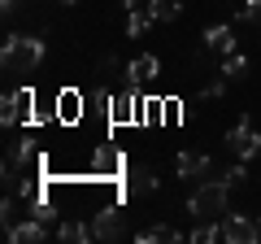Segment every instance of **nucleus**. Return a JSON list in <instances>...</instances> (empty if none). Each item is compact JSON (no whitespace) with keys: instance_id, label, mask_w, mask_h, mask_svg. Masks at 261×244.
Listing matches in <instances>:
<instances>
[{"instance_id":"nucleus-2","label":"nucleus","mask_w":261,"mask_h":244,"mask_svg":"<svg viewBox=\"0 0 261 244\" xmlns=\"http://www.w3.org/2000/svg\"><path fill=\"white\" fill-rule=\"evenodd\" d=\"M226 201H231V183H200V188L187 197V209H192L196 223H222L231 209H226Z\"/></svg>"},{"instance_id":"nucleus-4","label":"nucleus","mask_w":261,"mask_h":244,"mask_svg":"<svg viewBox=\"0 0 261 244\" xmlns=\"http://www.w3.org/2000/svg\"><path fill=\"white\" fill-rule=\"evenodd\" d=\"M222 240H231V244H261V231H257V223H252L248 214H226L222 218Z\"/></svg>"},{"instance_id":"nucleus-13","label":"nucleus","mask_w":261,"mask_h":244,"mask_svg":"<svg viewBox=\"0 0 261 244\" xmlns=\"http://www.w3.org/2000/svg\"><path fill=\"white\" fill-rule=\"evenodd\" d=\"M57 240H65V244H87L92 240V223H57Z\"/></svg>"},{"instance_id":"nucleus-9","label":"nucleus","mask_w":261,"mask_h":244,"mask_svg":"<svg viewBox=\"0 0 261 244\" xmlns=\"http://www.w3.org/2000/svg\"><path fill=\"white\" fill-rule=\"evenodd\" d=\"M48 235H53V231H48V223H39L35 214H31L27 223H18V227H9V240H13V244H44Z\"/></svg>"},{"instance_id":"nucleus-6","label":"nucleus","mask_w":261,"mask_h":244,"mask_svg":"<svg viewBox=\"0 0 261 244\" xmlns=\"http://www.w3.org/2000/svg\"><path fill=\"white\" fill-rule=\"evenodd\" d=\"M157 57L152 53H140V57H130L126 61V87H148L152 79H157Z\"/></svg>"},{"instance_id":"nucleus-3","label":"nucleus","mask_w":261,"mask_h":244,"mask_svg":"<svg viewBox=\"0 0 261 244\" xmlns=\"http://www.w3.org/2000/svg\"><path fill=\"white\" fill-rule=\"evenodd\" d=\"M226 149L235 153V161H252L261 153V135L252 131V118H240L231 131H226Z\"/></svg>"},{"instance_id":"nucleus-28","label":"nucleus","mask_w":261,"mask_h":244,"mask_svg":"<svg viewBox=\"0 0 261 244\" xmlns=\"http://www.w3.org/2000/svg\"><path fill=\"white\" fill-rule=\"evenodd\" d=\"M257 231H261V218H257Z\"/></svg>"},{"instance_id":"nucleus-27","label":"nucleus","mask_w":261,"mask_h":244,"mask_svg":"<svg viewBox=\"0 0 261 244\" xmlns=\"http://www.w3.org/2000/svg\"><path fill=\"white\" fill-rule=\"evenodd\" d=\"M57 5H79V0H57Z\"/></svg>"},{"instance_id":"nucleus-16","label":"nucleus","mask_w":261,"mask_h":244,"mask_svg":"<svg viewBox=\"0 0 261 244\" xmlns=\"http://www.w3.org/2000/svg\"><path fill=\"white\" fill-rule=\"evenodd\" d=\"M222 75L231 79V83H240V79H248V57L235 48V53H226L222 57Z\"/></svg>"},{"instance_id":"nucleus-14","label":"nucleus","mask_w":261,"mask_h":244,"mask_svg":"<svg viewBox=\"0 0 261 244\" xmlns=\"http://www.w3.org/2000/svg\"><path fill=\"white\" fill-rule=\"evenodd\" d=\"M144 9H148L152 22H174L178 13H183V0H148Z\"/></svg>"},{"instance_id":"nucleus-20","label":"nucleus","mask_w":261,"mask_h":244,"mask_svg":"<svg viewBox=\"0 0 261 244\" xmlns=\"http://www.w3.org/2000/svg\"><path fill=\"white\" fill-rule=\"evenodd\" d=\"M79 105H83V96H79V92H65L61 101H57V109H61L65 122H74V118H79Z\"/></svg>"},{"instance_id":"nucleus-8","label":"nucleus","mask_w":261,"mask_h":244,"mask_svg":"<svg viewBox=\"0 0 261 244\" xmlns=\"http://www.w3.org/2000/svg\"><path fill=\"white\" fill-rule=\"evenodd\" d=\"M126 122H140V96H135V87L113 96V127H126Z\"/></svg>"},{"instance_id":"nucleus-12","label":"nucleus","mask_w":261,"mask_h":244,"mask_svg":"<svg viewBox=\"0 0 261 244\" xmlns=\"http://www.w3.org/2000/svg\"><path fill=\"white\" fill-rule=\"evenodd\" d=\"M205 48H214V53H235V31L226 27V22H218V27H209L205 31Z\"/></svg>"},{"instance_id":"nucleus-22","label":"nucleus","mask_w":261,"mask_h":244,"mask_svg":"<svg viewBox=\"0 0 261 244\" xmlns=\"http://www.w3.org/2000/svg\"><path fill=\"white\" fill-rule=\"evenodd\" d=\"M226 83H231V79H226V75H222V79H214V83H209V87H205V92H200V96H205V101H218V96L226 92Z\"/></svg>"},{"instance_id":"nucleus-23","label":"nucleus","mask_w":261,"mask_h":244,"mask_svg":"<svg viewBox=\"0 0 261 244\" xmlns=\"http://www.w3.org/2000/svg\"><path fill=\"white\" fill-rule=\"evenodd\" d=\"M244 22L261 27V0H248V5H244Z\"/></svg>"},{"instance_id":"nucleus-21","label":"nucleus","mask_w":261,"mask_h":244,"mask_svg":"<svg viewBox=\"0 0 261 244\" xmlns=\"http://www.w3.org/2000/svg\"><path fill=\"white\" fill-rule=\"evenodd\" d=\"M31 214H35L39 223H53V218H57V209L48 205V201H35V205H31Z\"/></svg>"},{"instance_id":"nucleus-10","label":"nucleus","mask_w":261,"mask_h":244,"mask_svg":"<svg viewBox=\"0 0 261 244\" xmlns=\"http://www.w3.org/2000/svg\"><path fill=\"white\" fill-rule=\"evenodd\" d=\"M157 188H161V179L152 175L148 166H130V175H126V192L130 197H152Z\"/></svg>"},{"instance_id":"nucleus-18","label":"nucleus","mask_w":261,"mask_h":244,"mask_svg":"<svg viewBox=\"0 0 261 244\" xmlns=\"http://www.w3.org/2000/svg\"><path fill=\"white\" fill-rule=\"evenodd\" d=\"M0 122H5V127L22 122V101H18V92H5V101H0Z\"/></svg>"},{"instance_id":"nucleus-24","label":"nucleus","mask_w":261,"mask_h":244,"mask_svg":"<svg viewBox=\"0 0 261 244\" xmlns=\"http://www.w3.org/2000/svg\"><path fill=\"white\" fill-rule=\"evenodd\" d=\"M226 183H231V188H240V183H244V179H248V170H244V161H240V166H231V170H226Z\"/></svg>"},{"instance_id":"nucleus-19","label":"nucleus","mask_w":261,"mask_h":244,"mask_svg":"<svg viewBox=\"0 0 261 244\" xmlns=\"http://www.w3.org/2000/svg\"><path fill=\"white\" fill-rule=\"evenodd\" d=\"M192 244H214V240H222V223H196V231L187 235Z\"/></svg>"},{"instance_id":"nucleus-26","label":"nucleus","mask_w":261,"mask_h":244,"mask_svg":"<svg viewBox=\"0 0 261 244\" xmlns=\"http://www.w3.org/2000/svg\"><path fill=\"white\" fill-rule=\"evenodd\" d=\"M122 5H126V9H144V5H148V0H122Z\"/></svg>"},{"instance_id":"nucleus-1","label":"nucleus","mask_w":261,"mask_h":244,"mask_svg":"<svg viewBox=\"0 0 261 244\" xmlns=\"http://www.w3.org/2000/svg\"><path fill=\"white\" fill-rule=\"evenodd\" d=\"M39 61H44V39H35V35H9V39H5L0 66H5V75H9V79L35 75Z\"/></svg>"},{"instance_id":"nucleus-15","label":"nucleus","mask_w":261,"mask_h":244,"mask_svg":"<svg viewBox=\"0 0 261 244\" xmlns=\"http://www.w3.org/2000/svg\"><path fill=\"white\" fill-rule=\"evenodd\" d=\"M161 240H183V235H178L174 227H166V223H152V227H144V231H135V244H161Z\"/></svg>"},{"instance_id":"nucleus-17","label":"nucleus","mask_w":261,"mask_h":244,"mask_svg":"<svg viewBox=\"0 0 261 244\" xmlns=\"http://www.w3.org/2000/svg\"><path fill=\"white\" fill-rule=\"evenodd\" d=\"M148 27H157V22L148 18V9H126V35L135 39V35H144Z\"/></svg>"},{"instance_id":"nucleus-25","label":"nucleus","mask_w":261,"mask_h":244,"mask_svg":"<svg viewBox=\"0 0 261 244\" xmlns=\"http://www.w3.org/2000/svg\"><path fill=\"white\" fill-rule=\"evenodd\" d=\"M18 9H22V0H0V13H5V18H13Z\"/></svg>"},{"instance_id":"nucleus-5","label":"nucleus","mask_w":261,"mask_h":244,"mask_svg":"<svg viewBox=\"0 0 261 244\" xmlns=\"http://www.w3.org/2000/svg\"><path fill=\"white\" fill-rule=\"evenodd\" d=\"M92 240H126V223H122V214L113 205L96 209L92 218Z\"/></svg>"},{"instance_id":"nucleus-7","label":"nucleus","mask_w":261,"mask_h":244,"mask_svg":"<svg viewBox=\"0 0 261 244\" xmlns=\"http://www.w3.org/2000/svg\"><path fill=\"white\" fill-rule=\"evenodd\" d=\"M122 170H126L122 153L109 149V144H96V153H92V175H96V179H113V175H122Z\"/></svg>"},{"instance_id":"nucleus-11","label":"nucleus","mask_w":261,"mask_h":244,"mask_svg":"<svg viewBox=\"0 0 261 244\" xmlns=\"http://www.w3.org/2000/svg\"><path fill=\"white\" fill-rule=\"evenodd\" d=\"M174 170H178V179H200V175H209V170H214V161H209L205 153H178Z\"/></svg>"}]
</instances>
